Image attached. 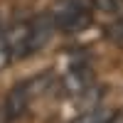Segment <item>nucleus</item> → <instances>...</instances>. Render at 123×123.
Listing matches in <instances>:
<instances>
[{
    "label": "nucleus",
    "mask_w": 123,
    "mask_h": 123,
    "mask_svg": "<svg viewBox=\"0 0 123 123\" xmlns=\"http://www.w3.org/2000/svg\"><path fill=\"white\" fill-rule=\"evenodd\" d=\"M106 37H108V42L111 44H116L123 49V12L116 17V20H111L108 27H106Z\"/></svg>",
    "instance_id": "7"
},
{
    "label": "nucleus",
    "mask_w": 123,
    "mask_h": 123,
    "mask_svg": "<svg viewBox=\"0 0 123 123\" xmlns=\"http://www.w3.org/2000/svg\"><path fill=\"white\" fill-rule=\"evenodd\" d=\"M49 15L54 20V27L64 35L81 32L91 25L94 15V0H54Z\"/></svg>",
    "instance_id": "1"
},
{
    "label": "nucleus",
    "mask_w": 123,
    "mask_h": 123,
    "mask_svg": "<svg viewBox=\"0 0 123 123\" xmlns=\"http://www.w3.org/2000/svg\"><path fill=\"white\" fill-rule=\"evenodd\" d=\"M35 96V84L32 81H17V84L7 91L5 96V104H3V118L7 123L20 121L25 116V111L30 106V101Z\"/></svg>",
    "instance_id": "2"
},
{
    "label": "nucleus",
    "mask_w": 123,
    "mask_h": 123,
    "mask_svg": "<svg viewBox=\"0 0 123 123\" xmlns=\"http://www.w3.org/2000/svg\"><path fill=\"white\" fill-rule=\"evenodd\" d=\"M10 62H12V54H10V44H7V27L0 25V71H3Z\"/></svg>",
    "instance_id": "8"
},
{
    "label": "nucleus",
    "mask_w": 123,
    "mask_h": 123,
    "mask_svg": "<svg viewBox=\"0 0 123 123\" xmlns=\"http://www.w3.org/2000/svg\"><path fill=\"white\" fill-rule=\"evenodd\" d=\"M91 81H94V74H91V67L86 62H76V64H71L67 76H64V89L69 94H84L89 91Z\"/></svg>",
    "instance_id": "5"
},
{
    "label": "nucleus",
    "mask_w": 123,
    "mask_h": 123,
    "mask_svg": "<svg viewBox=\"0 0 123 123\" xmlns=\"http://www.w3.org/2000/svg\"><path fill=\"white\" fill-rule=\"evenodd\" d=\"M7 44L12 59H25L30 54V20H20L7 27Z\"/></svg>",
    "instance_id": "4"
},
{
    "label": "nucleus",
    "mask_w": 123,
    "mask_h": 123,
    "mask_svg": "<svg viewBox=\"0 0 123 123\" xmlns=\"http://www.w3.org/2000/svg\"><path fill=\"white\" fill-rule=\"evenodd\" d=\"M94 7L104 10V12L121 15V12H123V0H94Z\"/></svg>",
    "instance_id": "9"
},
{
    "label": "nucleus",
    "mask_w": 123,
    "mask_h": 123,
    "mask_svg": "<svg viewBox=\"0 0 123 123\" xmlns=\"http://www.w3.org/2000/svg\"><path fill=\"white\" fill-rule=\"evenodd\" d=\"M54 20L49 12H39L37 17L30 20V54L39 52L49 39H52V32H54Z\"/></svg>",
    "instance_id": "3"
},
{
    "label": "nucleus",
    "mask_w": 123,
    "mask_h": 123,
    "mask_svg": "<svg viewBox=\"0 0 123 123\" xmlns=\"http://www.w3.org/2000/svg\"><path fill=\"white\" fill-rule=\"evenodd\" d=\"M116 118V113L111 108H101V106H96V108H86L84 113H79L71 123H111Z\"/></svg>",
    "instance_id": "6"
}]
</instances>
